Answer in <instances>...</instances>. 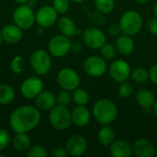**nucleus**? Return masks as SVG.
<instances>
[{"label":"nucleus","instance_id":"20","mask_svg":"<svg viewBox=\"0 0 157 157\" xmlns=\"http://www.w3.org/2000/svg\"><path fill=\"white\" fill-rule=\"evenodd\" d=\"M115 46L117 48V51L122 54V55H130L132 53L134 50V41L132 39V36L123 34L118 37L116 40Z\"/></svg>","mask_w":157,"mask_h":157},{"label":"nucleus","instance_id":"27","mask_svg":"<svg viewBox=\"0 0 157 157\" xmlns=\"http://www.w3.org/2000/svg\"><path fill=\"white\" fill-rule=\"evenodd\" d=\"M131 78L137 84H144L149 79V71L143 67H138L131 73Z\"/></svg>","mask_w":157,"mask_h":157},{"label":"nucleus","instance_id":"14","mask_svg":"<svg viewBox=\"0 0 157 157\" xmlns=\"http://www.w3.org/2000/svg\"><path fill=\"white\" fill-rule=\"evenodd\" d=\"M65 148L70 155L81 156L86 153L87 149V142L84 136L80 134H75L68 139Z\"/></svg>","mask_w":157,"mask_h":157},{"label":"nucleus","instance_id":"47","mask_svg":"<svg viewBox=\"0 0 157 157\" xmlns=\"http://www.w3.org/2000/svg\"><path fill=\"white\" fill-rule=\"evenodd\" d=\"M155 155H157V147H156V148H155Z\"/></svg>","mask_w":157,"mask_h":157},{"label":"nucleus","instance_id":"9","mask_svg":"<svg viewBox=\"0 0 157 157\" xmlns=\"http://www.w3.org/2000/svg\"><path fill=\"white\" fill-rule=\"evenodd\" d=\"M84 43L90 49L98 50L106 43V35L98 28H88L83 33Z\"/></svg>","mask_w":157,"mask_h":157},{"label":"nucleus","instance_id":"10","mask_svg":"<svg viewBox=\"0 0 157 157\" xmlns=\"http://www.w3.org/2000/svg\"><path fill=\"white\" fill-rule=\"evenodd\" d=\"M110 77L117 83H122L131 76L130 64L123 59H117L113 61L109 69Z\"/></svg>","mask_w":157,"mask_h":157},{"label":"nucleus","instance_id":"34","mask_svg":"<svg viewBox=\"0 0 157 157\" xmlns=\"http://www.w3.org/2000/svg\"><path fill=\"white\" fill-rule=\"evenodd\" d=\"M52 6L58 12V14H64L70 7L69 0H53Z\"/></svg>","mask_w":157,"mask_h":157},{"label":"nucleus","instance_id":"42","mask_svg":"<svg viewBox=\"0 0 157 157\" xmlns=\"http://www.w3.org/2000/svg\"><path fill=\"white\" fill-rule=\"evenodd\" d=\"M154 112H155V116L157 117V100H155V104H154Z\"/></svg>","mask_w":157,"mask_h":157},{"label":"nucleus","instance_id":"4","mask_svg":"<svg viewBox=\"0 0 157 157\" xmlns=\"http://www.w3.org/2000/svg\"><path fill=\"white\" fill-rule=\"evenodd\" d=\"M49 121L52 126L58 131H64L68 129L72 121V114L69 109L65 106L55 105L50 111Z\"/></svg>","mask_w":157,"mask_h":157},{"label":"nucleus","instance_id":"41","mask_svg":"<svg viewBox=\"0 0 157 157\" xmlns=\"http://www.w3.org/2000/svg\"><path fill=\"white\" fill-rule=\"evenodd\" d=\"M13 1H15L17 4H18V5H23V4H25V3H27L29 0H13Z\"/></svg>","mask_w":157,"mask_h":157},{"label":"nucleus","instance_id":"31","mask_svg":"<svg viewBox=\"0 0 157 157\" xmlns=\"http://www.w3.org/2000/svg\"><path fill=\"white\" fill-rule=\"evenodd\" d=\"M72 99H73L72 94L70 93L69 90H66V89H63L56 96L57 104L62 105V106H65V107H67L71 103Z\"/></svg>","mask_w":157,"mask_h":157},{"label":"nucleus","instance_id":"43","mask_svg":"<svg viewBox=\"0 0 157 157\" xmlns=\"http://www.w3.org/2000/svg\"><path fill=\"white\" fill-rule=\"evenodd\" d=\"M154 13H155V16L157 17V0L154 6Z\"/></svg>","mask_w":157,"mask_h":157},{"label":"nucleus","instance_id":"46","mask_svg":"<svg viewBox=\"0 0 157 157\" xmlns=\"http://www.w3.org/2000/svg\"><path fill=\"white\" fill-rule=\"evenodd\" d=\"M2 41H3V38H2V35H1V31H0V45H1V43H2Z\"/></svg>","mask_w":157,"mask_h":157},{"label":"nucleus","instance_id":"13","mask_svg":"<svg viewBox=\"0 0 157 157\" xmlns=\"http://www.w3.org/2000/svg\"><path fill=\"white\" fill-rule=\"evenodd\" d=\"M43 90V82L37 76H31L24 80L21 84L20 91L24 98L28 99L35 98Z\"/></svg>","mask_w":157,"mask_h":157},{"label":"nucleus","instance_id":"16","mask_svg":"<svg viewBox=\"0 0 157 157\" xmlns=\"http://www.w3.org/2000/svg\"><path fill=\"white\" fill-rule=\"evenodd\" d=\"M109 152L113 157H131L133 149L125 140H115L109 145Z\"/></svg>","mask_w":157,"mask_h":157},{"label":"nucleus","instance_id":"22","mask_svg":"<svg viewBox=\"0 0 157 157\" xmlns=\"http://www.w3.org/2000/svg\"><path fill=\"white\" fill-rule=\"evenodd\" d=\"M58 29L60 30V32L67 37H73L76 35L77 32V29L75 27V22L73 21V19H71L68 17H63L58 20Z\"/></svg>","mask_w":157,"mask_h":157},{"label":"nucleus","instance_id":"26","mask_svg":"<svg viewBox=\"0 0 157 157\" xmlns=\"http://www.w3.org/2000/svg\"><path fill=\"white\" fill-rule=\"evenodd\" d=\"M72 98H73L74 102L78 106H86L89 102V99H90L89 93L86 89L79 88V87L73 90Z\"/></svg>","mask_w":157,"mask_h":157},{"label":"nucleus","instance_id":"29","mask_svg":"<svg viewBox=\"0 0 157 157\" xmlns=\"http://www.w3.org/2000/svg\"><path fill=\"white\" fill-rule=\"evenodd\" d=\"M25 66L26 62L21 55H16L10 63V68L15 74H21L24 71Z\"/></svg>","mask_w":157,"mask_h":157},{"label":"nucleus","instance_id":"1","mask_svg":"<svg viewBox=\"0 0 157 157\" xmlns=\"http://www.w3.org/2000/svg\"><path fill=\"white\" fill-rule=\"evenodd\" d=\"M40 121V113L38 108L33 106H21L16 109L9 117V124L12 131L17 132H29L34 130Z\"/></svg>","mask_w":157,"mask_h":157},{"label":"nucleus","instance_id":"37","mask_svg":"<svg viewBox=\"0 0 157 157\" xmlns=\"http://www.w3.org/2000/svg\"><path fill=\"white\" fill-rule=\"evenodd\" d=\"M121 27H120V24H110L108 28V33L111 36V37H116L120 34L121 32Z\"/></svg>","mask_w":157,"mask_h":157},{"label":"nucleus","instance_id":"38","mask_svg":"<svg viewBox=\"0 0 157 157\" xmlns=\"http://www.w3.org/2000/svg\"><path fill=\"white\" fill-rule=\"evenodd\" d=\"M149 78L155 86H157V63L151 67L149 71Z\"/></svg>","mask_w":157,"mask_h":157},{"label":"nucleus","instance_id":"24","mask_svg":"<svg viewBox=\"0 0 157 157\" xmlns=\"http://www.w3.org/2000/svg\"><path fill=\"white\" fill-rule=\"evenodd\" d=\"M98 139L102 145L109 146L115 141V132L109 125H105L98 132Z\"/></svg>","mask_w":157,"mask_h":157},{"label":"nucleus","instance_id":"33","mask_svg":"<svg viewBox=\"0 0 157 157\" xmlns=\"http://www.w3.org/2000/svg\"><path fill=\"white\" fill-rule=\"evenodd\" d=\"M27 155L29 157H46L48 155L47 150L40 145H34L29 147L27 151Z\"/></svg>","mask_w":157,"mask_h":157},{"label":"nucleus","instance_id":"35","mask_svg":"<svg viewBox=\"0 0 157 157\" xmlns=\"http://www.w3.org/2000/svg\"><path fill=\"white\" fill-rule=\"evenodd\" d=\"M11 142L9 132L5 129H0V152L6 150Z\"/></svg>","mask_w":157,"mask_h":157},{"label":"nucleus","instance_id":"8","mask_svg":"<svg viewBox=\"0 0 157 157\" xmlns=\"http://www.w3.org/2000/svg\"><path fill=\"white\" fill-rule=\"evenodd\" d=\"M57 82L63 89L73 91L80 85V76L73 68H63L57 75Z\"/></svg>","mask_w":157,"mask_h":157},{"label":"nucleus","instance_id":"18","mask_svg":"<svg viewBox=\"0 0 157 157\" xmlns=\"http://www.w3.org/2000/svg\"><path fill=\"white\" fill-rule=\"evenodd\" d=\"M35 103L38 109L42 110H51L57 103L56 96L51 91H41L36 98Z\"/></svg>","mask_w":157,"mask_h":157},{"label":"nucleus","instance_id":"7","mask_svg":"<svg viewBox=\"0 0 157 157\" xmlns=\"http://www.w3.org/2000/svg\"><path fill=\"white\" fill-rule=\"evenodd\" d=\"M72 41L69 40V37L63 34L56 35L52 37L48 43V50L51 55L61 58L65 56L71 50Z\"/></svg>","mask_w":157,"mask_h":157},{"label":"nucleus","instance_id":"44","mask_svg":"<svg viewBox=\"0 0 157 157\" xmlns=\"http://www.w3.org/2000/svg\"><path fill=\"white\" fill-rule=\"evenodd\" d=\"M138 4H145V3H147L149 0H135Z\"/></svg>","mask_w":157,"mask_h":157},{"label":"nucleus","instance_id":"17","mask_svg":"<svg viewBox=\"0 0 157 157\" xmlns=\"http://www.w3.org/2000/svg\"><path fill=\"white\" fill-rule=\"evenodd\" d=\"M72 121L75 125L79 127L86 126L91 120V113L86 106H76L71 111Z\"/></svg>","mask_w":157,"mask_h":157},{"label":"nucleus","instance_id":"32","mask_svg":"<svg viewBox=\"0 0 157 157\" xmlns=\"http://www.w3.org/2000/svg\"><path fill=\"white\" fill-rule=\"evenodd\" d=\"M133 93V87L132 86L125 81V82H122L121 83V85L119 86V88H118V94L121 98H127L129 97H131Z\"/></svg>","mask_w":157,"mask_h":157},{"label":"nucleus","instance_id":"5","mask_svg":"<svg viewBox=\"0 0 157 157\" xmlns=\"http://www.w3.org/2000/svg\"><path fill=\"white\" fill-rule=\"evenodd\" d=\"M13 21L22 29H28L34 25L36 21L33 9L28 5H19L13 12Z\"/></svg>","mask_w":157,"mask_h":157},{"label":"nucleus","instance_id":"36","mask_svg":"<svg viewBox=\"0 0 157 157\" xmlns=\"http://www.w3.org/2000/svg\"><path fill=\"white\" fill-rule=\"evenodd\" d=\"M51 155H52V157H66L69 154H68L66 148L57 146V147H54V148L52 150Z\"/></svg>","mask_w":157,"mask_h":157},{"label":"nucleus","instance_id":"40","mask_svg":"<svg viewBox=\"0 0 157 157\" xmlns=\"http://www.w3.org/2000/svg\"><path fill=\"white\" fill-rule=\"evenodd\" d=\"M82 49H83V45L79 41H75L71 43V50H73L74 52H79L82 51Z\"/></svg>","mask_w":157,"mask_h":157},{"label":"nucleus","instance_id":"11","mask_svg":"<svg viewBox=\"0 0 157 157\" xmlns=\"http://www.w3.org/2000/svg\"><path fill=\"white\" fill-rule=\"evenodd\" d=\"M85 72L92 77H99L106 73L107 63L102 57L90 56L86 59L83 64Z\"/></svg>","mask_w":157,"mask_h":157},{"label":"nucleus","instance_id":"2","mask_svg":"<svg viewBox=\"0 0 157 157\" xmlns=\"http://www.w3.org/2000/svg\"><path fill=\"white\" fill-rule=\"evenodd\" d=\"M95 119L102 125H109L118 116V108L109 99L101 98L95 102L92 109Z\"/></svg>","mask_w":157,"mask_h":157},{"label":"nucleus","instance_id":"19","mask_svg":"<svg viewBox=\"0 0 157 157\" xmlns=\"http://www.w3.org/2000/svg\"><path fill=\"white\" fill-rule=\"evenodd\" d=\"M1 35L3 40L7 43L18 42L22 38V29L16 24H8L1 29Z\"/></svg>","mask_w":157,"mask_h":157},{"label":"nucleus","instance_id":"23","mask_svg":"<svg viewBox=\"0 0 157 157\" xmlns=\"http://www.w3.org/2000/svg\"><path fill=\"white\" fill-rule=\"evenodd\" d=\"M12 144L17 152H27L30 147V138L27 132H17L12 140Z\"/></svg>","mask_w":157,"mask_h":157},{"label":"nucleus","instance_id":"25","mask_svg":"<svg viewBox=\"0 0 157 157\" xmlns=\"http://www.w3.org/2000/svg\"><path fill=\"white\" fill-rule=\"evenodd\" d=\"M15 98V90L8 85H0V105L12 102Z\"/></svg>","mask_w":157,"mask_h":157},{"label":"nucleus","instance_id":"6","mask_svg":"<svg viewBox=\"0 0 157 157\" xmlns=\"http://www.w3.org/2000/svg\"><path fill=\"white\" fill-rule=\"evenodd\" d=\"M30 65L38 75H44L48 74L52 68V58L47 52L37 50L31 54Z\"/></svg>","mask_w":157,"mask_h":157},{"label":"nucleus","instance_id":"28","mask_svg":"<svg viewBox=\"0 0 157 157\" xmlns=\"http://www.w3.org/2000/svg\"><path fill=\"white\" fill-rule=\"evenodd\" d=\"M94 4L98 12L109 14L115 7V0H94Z\"/></svg>","mask_w":157,"mask_h":157},{"label":"nucleus","instance_id":"39","mask_svg":"<svg viewBox=\"0 0 157 157\" xmlns=\"http://www.w3.org/2000/svg\"><path fill=\"white\" fill-rule=\"evenodd\" d=\"M148 28L150 32L153 35H157V17H155V18L151 19L149 24H148Z\"/></svg>","mask_w":157,"mask_h":157},{"label":"nucleus","instance_id":"3","mask_svg":"<svg viewBox=\"0 0 157 157\" xmlns=\"http://www.w3.org/2000/svg\"><path fill=\"white\" fill-rule=\"evenodd\" d=\"M119 24L123 34L134 36L138 34L142 29L143 17L137 11L128 10L122 14Z\"/></svg>","mask_w":157,"mask_h":157},{"label":"nucleus","instance_id":"15","mask_svg":"<svg viewBox=\"0 0 157 157\" xmlns=\"http://www.w3.org/2000/svg\"><path fill=\"white\" fill-rule=\"evenodd\" d=\"M132 149L133 154L137 157H152L155 155V148L153 143L145 138L135 141Z\"/></svg>","mask_w":157,"mask_h":157},{"label":"nucleus","instance_id":"30","mask_svg":"<svg viewBox=\"0 0 157 157\" xmlns=\"http://www.w3.org/2000/svg\"><path fill=\"white\" fill-rule=\"evenodd\" d=\"M100 51H101L102 56L109 60L115 58L117 55V52H118L115 45H113L112 43H107V42L100 48Z\"/></svg>","mask_w":157,"mask_h":157},{"label":"nucleus","instance_id":"21","mask_svg":"<svg viewBox=\"0 0 157 157\" xmlns=\"http://www.w3.org/2000/svg\"><path fill=\"white\" fill-rule=\"evenodd\" d=\"M137 103L144 109H148L154 106L155 102V96L150 89L142 88L139 89L135 96Z\"/></svg>","mask_w":157,"mask_h":157},{"label":"nucleus","instance_id":"45","mask_svg":"<svg viewBox=\"0 0 157 157\" xmlns=\"http://www.w3.org/2000/svg\"><path fill=\"white\" fill-rule=\"evenodd\" d=\"M71 1H73L75 3H82V2H85L86 0H71Z\"/></svg>","mask_w":157,"mask_h":157},{"label":"nucleus","instance_id":"12","mask_svg":"<svg viewBox=\"0 0 157 157\" xmlns=\"http://www.w3.org/2000/svg\"><path fill=\"white\" fill-rule=\"evenodd\" d=\"M36 22L41 28H50L55 24L58 18V12L51 6H43L38 9L35 15Z\"/></svg>","mask_w":157,"mask_h":157}]
</instances>
